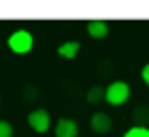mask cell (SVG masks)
I'll use <instances>...</instances> for the list:
<instances>
[{
  "label": "cell",
  "mask_w": 149,
  "mask_h": 137,
  "mask_svg": "<svg viewBox=\"0 0 149 137\" xmlns=\"http://www.w3.org/2000/svg\"><path fill=\"white\" fill-rule=\"evenodd\" d=\"M112 117L107 115V112H92V117H90V130L92 132H97V135H107V132L112 130Z\"/></svg>",
  "instance_id": "obj_5"
},
{
  "label": "cell",
  "mask_w": 149,
  "mask_h": 137,
  "mask_svg": "<svg viewBox=\"0 0 149 137\" xmlns=\"http://www.w3.org/2000/svg\"><path fill=\"white\" fill-rule=\"evenodd\" d=\"M129 95H132V87H129L124 80H112V82L104 87V102L112 105V107L124 105V102L129 100Z\"/></svg>",
  "instance_id": "obj_1"
},
{
  "label": "cell",
  "mask_w": 149,
  "mask_h": 137,
  "mask_svg": "<svg viewBox=\"0 0 149 137\" xmlns=\"http://www.w3.org/2000/svg\"><path fill=\"white\" fill-rule=\"evenodd\" d=\"M142 82H144V85L149 87V63H147V65L142 67Z\"/></svg>",
  "instance_id": "obj_12"
},
{
  "label": "cell",
  "mask_w": 149,
  "mask_h": 137,
  "mask_svg": "<svg viewBox=\"0 0 149 137\" xmlns=\"http://www.w3.org/2000/svg\"><path fill=\"white\" fill-rule=\"evenodd\" d=\"M122 137H149V127H139V125H132Z\"/></svg>",
  "instance_id": "obj_10"
},
{
  "label": "cell",
  "mask_w": 149,
  "mask_h": 137,
  "mask_svg": "<svg viewBox=\"0 0 149 137\" xmlns=\"http://www.w3.org/2000/svg\"><path fill=\"white\" fill-rule=\"evenodd\" d=\"M85 27H87V35L95 37V40H102V37L109 35V25H107L104 20H90Z\"/></svg>",
  "instance_id": "obj_6"
},
{
  "label": "cell",
  "mask_w": 149,
  "mask_h": 137,
  "mask_svg": "<svg viewBox=\"0 0 149 137\" xmlns=\"http://www.w3.org/2000/svg\"><path fill=\"white\" fill-rule=\"evenodd\" d=\"M87 102H90V105H100V102H104V87H100V85L90 87V90H87Z\"/></svg>",
  "instance_id": "obj_9"
},
{
  "label": "cell",
  "mask_w": 149,
  "mask_h": 137,
  "mask_svg": "<svg viewBox=\"0 0 149 137\" xmlns=\"http://www.w3.org/2000/svg\"><path fill=\"white\" fill-rule=\"evenodd\" d=\"M0 105H3V95H0Z\"/></svg>",
  "instance_id": "obj_13"
},
{
  "label": "cell",
  "mask_w": 149,
  "mask_h": 137,
  "mask_svg": "<svg viewBox=\"0 0 149 137\" xmlns=\"http://www.w3.org/2000/svg\"><path fill=\"white\" fill-rule=\"evenodd\" d=\"M35 45V37L30 30H13L8 35V50H13L15 55H27Z\"/></svg>",
  "instance_id": "obj_2"
},
{
  "label": "cell",
  "mask_w": 149,
  "mask_h": 137,
  "mask_svg": "<svg viewBox=\"0 0 149 137\" xmlns=\"http://www.w3.org/2000/svg\"><path fill=\"white\" fill-rule=\"evenodd\" d=\"M132 117H134V125H139V127H149V107H147V105L137 107V110L132 112Z\"/></svg>",
  "instance_id": "obj_8"
},
{
  "label": "cell",
  "mask_w": 149,
  "mask_h": 137,
  "mask_svg": "<svg viewBox=\"0 0 149 137\" xmlns=\"http://www.w3.org/2000/svg\"><path fill=\"white\" fill-rule=\"evenodd\" d=\"M0 137H13V125L8 120H0Z\"/></svg>",
  "instance_id": "obj_11"
},
{
  "label": "cell",
  "mask_w": 149,
  "mask_h": 137,
  "mask_svg": "<svg viewBox=\"0 0 149 137\" xmlns=\"http://www.w3.org/2000/svg\"><path fill=\"white\" fill-rule=\"evenodd\" d=\"M27 125H30L32 132H37V135H45V132L52 130V120H50V112L42 110V107H37V110H30V115H27Z\"/></svg>",
  "instance_id": "obj_3"
},
{
  "label": "cell",
  "mask_w": 149,
  "mask_h": 137,
  "mask_svg": "<svg viewBox=\"0 0 149 137\" xmlns=\"http://www.w3.org/2000/svg\"><path fill=\"white\" fill-rule=\"evenodd\" d=\"M77 53H80V42L77 40H67V42H62V45L57 48V55L62 60H74Z\"/></svg>",
  "instance_id": "obj_7"
},
{
  "label": "cell",
  "mask_w": 149,
  "mask_h": 137,
  "mask_svg": "<svg viewBox=\"0 0 149 137\" xmlns=\"http://www.w3.org/2000/svg\"><path fill=\"white\" fill-rule=\"evenodd\" d=\"M52 132H55V137H77L80 127H77V122L72 117H60L52 125Z\"/></svg>",
  "instance_id": "obj_4"
}]
</instances>
